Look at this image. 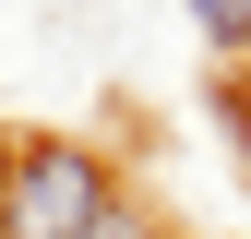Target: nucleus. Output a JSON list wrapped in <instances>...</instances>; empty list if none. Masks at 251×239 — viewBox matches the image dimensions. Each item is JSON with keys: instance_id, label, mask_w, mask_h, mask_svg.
<instances>
[{"instance_id": "nucleus-3", "label": "nucleus", "mask_w": 251, "mask_h": 239, "mask_svg": "<svg viewBox=\"0 0 251 239\" xmlns=\"http://www.w3.org/2000/svg\"><path fill=\"white\" fill-rule=\"evenodd\" d=\"M96 239H168V227H155V215H144V203H132V191H120V203H108V215H96Z\"/></svg>"}, {"instance_id": "nucleus-2", "label": "nucleus", "mask_w": 251, "mask_h": 239, "mask_svg": "<svg viewBox=\"0 0 251 239\" xmlns=\"http://www.w3.org/2000/svg\"><path fill=\"white\" fill-rule=\"evenodd\" d=\"M192 24H203L227 60H251V0H192Z\"/></svg>"}, {"instance_id": "nucleus-1", "label": "nucleus", "mask_w": 251, "mask_h": 239, "mask_svg": "<svg viewBox=\"0 0 251 239\" xmlns=\"http://www.w3.org/2000/svg\"><path fill=\"white\" fill-rule=\"evenodd\" d=\"M120 203V167L72 132H24L0 143V239H96V215Z\"/></svg>"}]
</instances>
